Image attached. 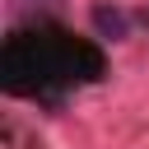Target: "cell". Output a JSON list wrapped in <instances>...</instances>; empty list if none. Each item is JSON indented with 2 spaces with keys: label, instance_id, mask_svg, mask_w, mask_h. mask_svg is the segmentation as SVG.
<instances>
[{
  "label": "cell",
  "instance_id": "7a4b0ae2",
  "mask_svg": "<svg viewBox=\"0 0 149 149\" xmlns=\"http://www.w3.org/2000/svg\"><path fill=\"white\" fill-rule=\"evenodd\" d=\"M93 28L102 33V37H126V28H130V19L121 14V9H112V5H93Z\"/></svg>",
  "mask_w": 149,
  "mask_h": 149
},
{
  "label": "cell",
  "instance_id": "6da1fadb",
  "mask_svg": "<svg viewBox=\"0 0 149 149\" xmlns=\"http://www.w3.org/2000/svg\"><path fill=\"white\" fill-rule=\"evenodd\" d=\"M98 74H102V51L84 37L56 33L51 23H33L23 33H9L5 56H0V79L19 98L56 102L70 84L98 79Z\"/></svg>",
  "mask_w": 149,
  "mask_h": 149
}]
</instances>
